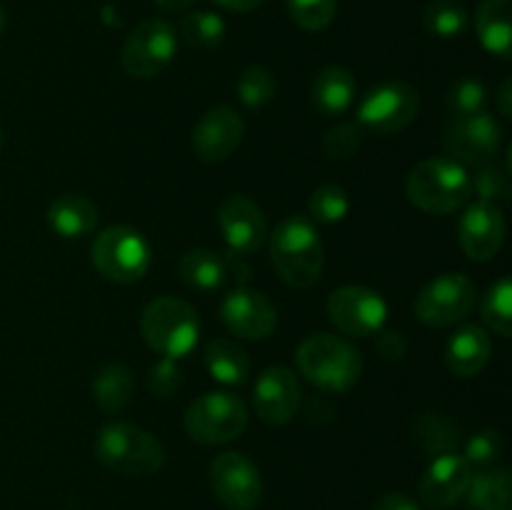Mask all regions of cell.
<instances>
[{
    "label": "cell",
    "mask_w": 512,
    "mask_h": 510,
    "mask_svg": "<svg viewBox=\"0 0 512 510\" xmlns=\"http://www.w3.org/2000/svg\"><path fill=\"white\" fill-rule=\"evenodd\" d=\"M243 135V118L228 105H218L198 120L190 145H193V153L198 155V160L213 165L228 160L243 143Z\"/></svg>",
    "instance_id": "cell-16"
},
{
    "label": "cell",
    "mask_w": 512,
    "mask_h": 510,
    "mask_svg": "<svg viewBox=\"0 0 512 510\" xmlns=\"http://www.w3.org/2000/svg\"><path fill=\"white\" fill-rule=\"evenodd\" d=\"M363 140H365L363 125L340 123V125H333V128L323 135V150L328 158L348 160L353 158V155H358V150L363 148Z\"/></svg>",
    "instance_id": "cell-36"
},
{
    "label": "cell",
    "mask_w": 512,
    "mask_h": 510,
    "mask_svg": "<svg viewBox=\"0 0 512 510\" xmlns=\"http://www.w3.org/2000/svg\"><path fill=\"white\" fill-rule=\"evenodd\" d=\"M298 368L305 378L328 393H345L363 375V355L350 340L315 333L298 345Z\"/></svg>",
    "instance_id": "cell-2"
},
{
    "label": "cell",
    "mask_w": 512,
    "mask_h": 510,
    "mask_svg": "<svg viewBox=\"0 0 512 510\" xmlns=\"http://www.w3.org/2000/svg\"><path fill=\"white\" fill-rule=\"evenodd\" d=\"M220 315H223L225 328L245 340H265L278 325V310L270 303L268 295L250 288L233 290L223 300Z\"/></svg>",
    "instance_id": "cell-18"
},
{
    "label": "cell",
    "mask_w": 512,
    "mask_h": 510,
    "mask_svg": "<svg viewBox=\"0 0 512 510\" xmlns=\"http://www.w3.org/2000/svg\"><path fill=\"white\" fill-rule=\"evenodd\" d=\"M193 3L195 0H155V5H158L163 13H183V10H188Z\"/></svg>",
    "instance_id": "cell-44"
},
{
    "label": "cell",
    "mask_w": 512,
    "mask_h": 510,
    "mask_svg": "<svg viewBox=\"0 0 512 510\" xmlns=\"http://www.w3.org/2000/svg\"><path fill=\"white\" fill-rule=\"evenodd\" d=\"M493 343L480 325H465L445 345V363L458 378H475L488 365Z\"/></svg>",
    "instance_id": "cell-20"
},
{
    "label": "cell",
    "mask_w": 512,
    "mask_h": 510,
    "mask_svg": "<svg viewBox=\"0 0 512 510\" xmlns=\"http://www.w3.org/2000/svg\"><path fill=\"white\" fill-rule=\"evenodd\" d=\"M413 438L428 455L455 453L460 445V428L445 413H423L415 420Z\"/></svg>",
    "instance_id": "cell-28"
},
{
    "label": "cell",
    "mask_w": 512,
    "mask_h": 510,
    "mask_svg": "<svg viewBox=\"0 0 512 510\" xmlns=\"http://www.w3.org/2000/svg\"><path fill=\"white\" fill-rule=\"evenodd\" d=\"M48 225L65 240L83 238L98 225V205L80 193H65L50 203Z\"/></svg>",
    "instance_id": "cell-21"
},
{
    "label": "cell",
    "mask_w": 512,
    "mask_h": 510,
    "mask_svg": "<svg viewBox=\"0 0 512 510\" xmlns=\"http://www.w3.org/2000/svg\"><path fill=\"white\" fill-rule=\"evenodd\" d=\"M300 383L293 370L283 365L265 368L253 388V408L258 418L268 425H285L295 418L300 408Z\"/></svg>",
    "instance_id": "cell-17"
},
{
    "label": "cell",
    "mask_w": 512,
    "mask_h": 510,
    "mask_svg": "<svg viewBox=\"0 0 512 510\" xmlns=\"http://www.w3.org/2000/svg\"><path fill=\"white\" fill-rule=\"evenodd\" d=\"M5 23H8V18H5V10H3V5H0V35H3Z\"/></svg>",
    "instance_id": "cell-45"
},
{
    "label": "cell",
    "mask_w": 512,
    "mask_h": 510,
    "mask_svg": "<svg viewBox=\"0 0 512 510\" xmlns=\"http://www.w3.org/2000/svg\"><path fill=\"white\" fill-rule=\"evenodd\" d=\"M185 43L198 50H213L225 40V20L210 10H195L188 13L180 23Z\"/></svg>",
    "instance_id": "cell-30"
},
{
    "label": "cell",
    "mask_w": 512,
    "mask_h": 510,
    "mask_svg": "<svg viewBox=\"0 0 512 510\" xmlns=\"http://www.w3.org/2000/svg\"><path fill=\"white\" fill-rule=\"evenodd\" d=\"M288 13L303 30H325L338 13V0H288Z\"/></svg>",
    "instance_id": "cell-35"
},
{
    "label": "cell",
    "mask_w": 512,
    "mask_h": 510,
    "mask_svg": "<svg viewBox=\"0 0 512 510\" xmlns=\"http://www.w3.org/2000/svg\"><path fill=\"white\" fill-rule=\"evenodd\" d=\"M503 455V435L493 428H485L475 433L473 438L465 440L463 458L470 465V470H488L498 463Z\"/></svg>",
    "instance_id": "cell-34"
},
{
    "label": "cell",
    "mask_w": 512,
    "mask_h": 510,
    "mask_svg": "<svg viewBox=\"0 0 512 510\" xmlns=\"http://www.w3.org/2000/svg\"><path fill=\"white\" fill-rule=\"evenodd\" d=\"M135 378L130 373L128 365L123 363H108L105 368L98 370V375L93 378V395L95 403L103 413L113 415L120 413L125 405L133 398Z\"/></svg>",
    "instance_id": "cell-27"
},
{
    "label": "cell",
    "mask_w": 512,
    "mask_h": 510,
    "mask_svg": "<svg viewBox=\"0 0 512 510\" xmlns=\"http://www.w3.org/2000/svg\"><path fill=\"white\" fill-rule=\"evenodd\" d=\"M470 510H512V478L505 468H488L473 473L468 485Z\"/></svg>",
    "instance_id": "cell-25"
},
{
    "label": "cell",
    "mask_w": 512,
    "mask_h": 510,
    "mask_svg": "<svg viewBox=\"0 0 512 510\" xmlns=\"http://www.w3.org/2000/svg\"><path fill=\"white\" fill-rule=\"evenodd\" d=\"M218 223L228 248L238 255H253L268 238V220L255 200L228 195L218 208Z\"/></svg>",
    "instance_id": "cell-14"
},
{
    "label": "cell",
    "mask_w": 512,
    "mask_h": 510,
    "mask_svg": "<svg viewBox=\"0 0 512 510\" xmlns=\"http://www.w3.org/2000/svg\"><path fill=\"white\" fill-rule=\"evenodd\" d=\"M270 260L280 280L290 288L305 290L323 273L325 250L318 228L305 215H290L270 235Z\"/></svg>",
    "instance_id": "cell-1"
},
{
    "label": "cell",
    "mask_w": 512,
    "mask_h": 510,
    "mask_svg": "<svg viewBox=\"0 0 512 510\" xmlns=\"http://www.w3.org/2000/svg\"><path fill=\"white\" fill-rule=\"evenodd\" d=\"M205 368L218 383L243 385L248 383L250 360L248 353L230 338H215L205 348Z\"/></svg>",
    "instance_id": "cell-24"
},
{
    "label": "cell",
    "mask_w": 512,
    "mask_h": 510,
    "mask_svg": "<svg viewBox=\"0 0 512 510\" xmlns=\"http://www.w3.org/2000/svg\"><path fill=\"white\" fill-rule=\"evenodd\" d=\"M373 510H420V505L405 493H385L380 495Z\"/></svg>",
    "instance_id": "cell-41"
},
{
    "label": "cell",
    "mask_w": 512,
    "mask_h": 510,
    "mask_svg": "<svg viewBox=\"0 0 512 510\" xmlns=\"http://www.w3.org/2000/svg\"><path fill=\"white\" fill-rule=\"evenodd\" d=\"M405 193L410 203L425 213H455L473 198V178L458 160L430 158L410 170Z\"/></svg>",
    "instance_id": "cell-3"
},
{
    "label": "cell",
    "mask_w": 512,
    "mask_h": 510,
    "mask_svg": "<svg viewBox=\"0 0 512 510\" xmlns=\"http://www.w3.org/2000/svg\"><path fill=\"white\" fill-rule=\"evenodd\" d=\"M328 318L340 333L353 338H370L383 330L388 320V303L383 295L365 285H343L328 298Z\"/></svg>",
    "instance_id": "cell-10"
},
{
    "label": "cell",
    "mask_w": 512,
    "mask_h": 510,
    "mask_svg": "<svg viewBox=\"0 0 512 510\" xmlns=\"http://www.w3.org/2000/svg\"><path fill=\"white\" fill-rule=\"evenodd\" d=\"M210 488L215 498L230 510H253L263 498V480L258 465L243 453H220L210 463Z\"/></svg>",
    "instance_id": "cell-13"
},
{
    "label": "cell",
    "mask_w": 512,
    "mask_h": 510,
    "mask_svg": "<svg viewBox=\"0 0 512 510\" xmlns=\"http://www.w3.org/2000/svg\"><path fill=\"white\" fill-rule=\"evenodd\" d=\"M500 140L503 130L493 115L470 113V115H453V120L445 128V148L458 160L460 165H488L498 158Z\"/></svg>",
    "instance_id": "cell-12"
},
{
    "label": "cell",
    "mask_w": 512,
    "mask_h": 510,
    "mask_svg": "<svg viewBox=\"0 0 512 510\" xmlns=\"http://www.w3.org/2000/svg\"><path fill=\"white\" fill-rule=\"evenodd\" d=\"M215 3L225 10H233V13H250V10L260 8L265 0H215Z\"/></svg>",
    "instance_id": "cell-42"
},
{
    "label": "cell",
    "mask_w": 512,
    "mask_h": 510,
    "mask_svg": "<svg viewBox=\"0 0 512 510\" xmlns=\"http://www.w3.org/2000/svg\"><path fill=\"white\" fill-rule=\"evenodd\" d=\"M93 265L103 278L113 280V283H135L143 278L150 270V253L148 240L143 233L130 225H110L103 233L95 238L93 250Z\"/></svg>",
    "instance_id": "cell-6"
},
{
    "label": "cell",
    "mask_w": 512,
    "mask_h": 510,
    "mask_svg": "<svg viewBox=\"0 0 512 510\" xmlns=\"http://www.w3.org/2000/svg\"><path fill=\"white\" fill-rule=\"evenodd\" d=\"M178 50V35L173 25L165 20H143L130 30L123 43V68L125 73L138 80L155 78L163 73L175 58Z\"/></svg>",
    "instance_id": "cell-9"
},
{
    "label": "cell",
    "mask_w": 512,
    "mask_h": 510,
    "mask_svg": "<svg viewBox=\"0 0 512 510\" xmlns=\"http://www.w3.org/2000/svg\"><path fill=\"white\" fill-rule=\"evenodd\" d=\"M448 110L453 115H470L483 110L485 105V85L475 78H463L453 83L448 90Z\"/></svg>",
    "instance_id": "cell-38"
},
{
    "label": "cell",
    "mask_w": 512,
    "mask_h": 510,
    "mask_svg": "<svg viewBox=\"0 0 512 510\" xmlns=\"http://www.w3.org/2000/svg\"><path fill=\"white\" fill-rule=\"evenodd\" d=\"M310 218L315 223H325L333 225L340 223V220L348 215L350 210V198L340 185H320L313 195H310Z\"/></svg>",
    "instance_id": "cell-33"
},
{
    "label": "cell",
    "mask_w": 512,
    "mask_h": 510,
    "mask_svg": "<svg viewBox=\"0 0 512 510\" xmlns=\"http://www.w3.org/2000/svg\"><path fill=\"white\" fill-rule=\"evenodd\" d=\"M355 98V78L350 70L340 65H328L315 75L310 85V103L325 118L345 113L353 105Z\"/></svg>",
    "instance_id": "cell-23"
},
{
    "label": "cell",
    "mask_w": 512,
    "mask_h": 510,
    "mask_svg": "<svg viewBox=\"0 0 512 510\" xmlns=\"http://www.w3.org/2000/svg\"><path fill=\"white\" fill-rule=\"evenodd\" d=\"M248 425V408L243 400L225 390L203 393L185 410V430L203 445L230 443Z\"/></svg>",
    "instance_id": "cell-7"
},
{
    "label": "cell",
    "mask_w": 512,
    "mask_h": 510,
    "mask_svg": "<svg viewBox=\"0 0 512 510\" xmlns=\"http://www.w3.org/2000/svg\"><path fill=\"white\" fill-rule=\"evenodd\" d=\"M483 320L503 338L512 335V280L500 278L483 300Z\"/></svg>",
    "instance_id": "cell-31"
},
{
    "label": "cell",
    "mask_w": 512,
    "mask_h": 510,
    "mask_svg": "<svg viewBox=\"0 0 512 510\" xmlns=\"http://www.w3.org/2000/svg\"><path fill=\"white\" fill-rule=\"evenodd\" d=\"M275 90H278L275 75L263 65H250L240 73L238 98L245 108H263L275 98Z\"/></svg>",
    "instance_id": "cell-32"
},
{
    "label": "cell",
    "mask_w": 512,
    "mask_h": 510,
    "mask_svg": "<svg viewBox=\"0 0 512 510\" xmlns=\"http://www.w3.org/2000/svg\"><path fill=\"white\" fill-rule=\"evenodd\" d=\"M95 458L113 473L145 478L163 468L165 448L140 425L110 423L95 438Z\"/></svg>",
    "instance_id": "cell-4"
},
{
    "label": "cell",
    "mask_w": 512,
    "mask_h": 510,
    "mask_svg": "<svg viewBox=\"0 0 512 510\" xmlns=\"http://www.w3.org/2000/svg\"><path fill=\"white\" fill-rule=\"evenodd\" d=\"M510 98H512V80L508 78L503 83V88H500V113H503V118H512V105H510Z\"/></svg>",
    "instance_id": "cell-43"
},
{
    "label": "cell",
    "mask_w": 512,
    "mask_h": 510,
    "mask_svg": "<svg viewBox=\"0 0 512 510\" xmlns=\"http://www.w3.org/2000/svg\"><path fill=\"white\" fill-rule=\"evenodd\" d=\"M378 353L385 360H403V355L408 353V340L400 330H385L378 338Z\"/></svg>",
    "instance_id": "cell-40"
},
{
    "label": "cell",
    "mask_w": 512,
    "mask_h": 510,
    "mask_svg": "<svg viewBox=\"0 0 512 510\" xmlns=\"http://www.w3.org/2000/svg\"><path fill=\"white\" fill-rule=\"evenodd\" d=\"M475 30L490 55H512V0H483L475 13Z\"/></svg>",
    "instance_id": "cell-22"
},
{
    "label": "cell",
    "mask_w": 512,
    "mask_h": 510,
    "mask_svg": "<svg viewBox=\"0 0 512 510\" xmlns=\"http://www.w3.org/2000/svg\"><path fill=\"white\" fill-rule=\"evenodd\" d=\"M475 285L465 273H443L430 280L415 298V315L430 328H448L470 315Z\"/></svg>",
    "instance_id": "cell-8"
},
{
    "label": "cell",
    "mask_w": 512,
    "mask_h": 510,
    "mask_svg": "<svg viewBox=\"0 0 512 510\" xmlns=\"http://www.w3.org/2000/svg\"><path fill=\"white\" fill-rule=\"evenodd\" d=\"M458 240L463 253L470 260L488 263L500 253L505 240V215L503 208L485 200H475L465 208V215L458 225Z\"/></svg>",
    "instance_id": "cell-15"
},
{
    "label": "cell",
    "mask_w": 512,
    "mask_h": 510,
    "mask_svg": "<svg viewBox=\"0 0 512 510\" xmlns=\"http://www.w3.org/2000/svg\"><path fill=\"white\" fill-rule=\"evenodd\" d=\"M140 330L155 353L180 360L198 345L200 318L190 303L163 295L145 305Z\"/></svg>",
    "instance_id": "cell-5"
},
{
    "label": "cell",
    "mask_w": 512,
    "mask_h": 510,
    "mask_svg": "<svg viewBox=\"0 0 512 510\" xmlns=\"http://www.w3.org/2000/svg\"><path fill=\"white\" fill-rule=\"evenodd\" d=\"M473 193H478V200H485V203L500 205V200L508 198L510 193V160H505V165L488 163L480 165L478 175L473 178Z\"/></svg>",
    "instance_id": "cell-37"
},
{
    "label": "cell",
    "mask_w": 512,
    "mask_h": 510,
    "mask_svg": "<svg viewBox=\"0 0 512 510\" xmlns=\"http://www.w3.org/2000/svg\"><path fill=\"white\" fill-rule=\"evenodd\" d=\"M418 110V90L408 83H400V80H390V83L378 85L365 95L358 108V123L378 135L400 133L413 123Z\"/></svg>",
    "instance_id": "cell-11"
},
{
    "label": "cell",
    "mask_w": 512,
    "mask_h": 510,
    "mask_svg": "<svg viewBox=\"0 0 512 510\" xmlns=\"http://www.w3.org/2000/svg\"><path fill=\"white\" fill-rule=\"evenodd\" d=\"M0 150H3V138H0Z\"/></svg>",
    "instance_id": "cell-46"
},
{
    "label": "cell",
    "mask_w": 512,
    "mask_h": 510,
    "mask_svg": "<svg viewBox=\"0 0 512 510\" xmlns=\"http://www.w3.org/2000/svg\"><path fill=\"white\" fill-rule=\"evenodd\" d=\"M183 388V368L175 358H163L148 370V390L155 398H173Z\"/></svg>",
    "instance_id": "cell-39"
},
{
    "label": "cell",
    "mask_w": 512,
    "mask_h": 510,
    "mask_svg": "<svg viewBox=\"0 0 512 510\" xmlns=\"http://www.w3.org/2000/svg\"><path fill=\"white\" fill-rule=\"evenodd\" d=\"M180 280L195 290H218L228 278V265L223 255L208 248H193L180 258Z\"/></svg>",
    "instance_id": "cell-26"
},
{
    "label": "cell",
    "mask_w": 512,
    "mask_h": 510,
    "mask_svg": "<svg viewBox=\"0 0 512 510\" xmlns=\"http://www.w3.org/2000/svg\"><path fill=\"white\" fill-rule=\"evenodd\" d=\"M470 480H473V470L465 463L463 455H435L420 478V500L433 510H448L465 498Z\"/></svg>",
    "instance_id": "cell-19"
},
{
    "label": "cell",
    "mask_w": 512,
    "mask_h": 510,
    "mask_svg": "<svg viewBox=\"0 0 512 510\" xmlns=\"http://www.w3.org/2000/svg\"><path fill=\"white\" fill-rule=\"evenodd\" d=\"M470 15L458 0H433L423 13V25L435 38H458L468 30Z\"/></svg>",
    "instance_id": "cell-29"
}]
</instances>
